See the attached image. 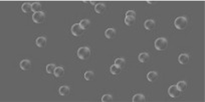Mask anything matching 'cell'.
<instances>
[{"mask_svg":"<svg viewBox=\"0 0 205 102\" xmlns=\"http://www.w3.org/2000/svg\"><path fill=\"white\" fill-rule=\"evenodd\" d=\"M168 46V40L165 37H159L154 41V47L158 51H165Z\"/></svg>","mask_w":205,"mask_h":102,"instance_id":"cell-1","label":"cell"},{"mask_svg":"<svg viewBox=\"0 0 205 102\" xmlns=\"http://www.w3.org/2000/svg\"><path fill=\"white\" fill-rule=\"evenodd\" d=\"M56 64H49L46 66V70L47 73L49 74H52L54 73V70L56 68Z\"/></svg>","mask_w":205,"mask_h":102,"instance_id":"cell-25","label":"cell"},{"mask_svg":"<svg viewBox=\"0 0 205 102\" xmlns=\"http://www.w3.org/2000/svg\"><path fill=\"white\" fill-rule=\"evenodd\" d=\"M133 102H145L146 101L145 95L141 94H138L133 96Z\"/></svg>","mask_w":205,"mask_h":102,"instance_id":"cell-18","label":"cell"},{"mask_svg":"<svg viewBox=\"0 0 205 102\" xmlns=\"http://www.w3.org/2000/svg\"><path fill=\"white\" fill-rule=\"evenodd\" d=\"M144 26L147 30L149 31L152 30L155 27V21L154 20L151 19L146 20L144 23Z\"/></svg>","mask_w":205,"mask_h":102,"instance_id":"cell-9","label":"cell"},{"mask_svg":"<svg viewBox=\"0 0 205 102\" xmlns=\"http://www.w3.org/2000/svg\"><path fill=\"white\" fill-rule=\"evenodd\" d=\"M32 4L30 3L26 2L24 3L21 7L22 10L25 13L30 12L32 11Z\"/></svg>","mask_w":205,"mask_h":102,"instance_id":"cell-21","label":"cell"},{"mask_svg":"<svg viewBox=\"0 0 205 102\" xmlns=\"http://www.w3.org/2000/svg\"><path fill=\"white\" fill-rule=\"evenodd\" d=\"M91 55V51L88 47H83L79 48L77 51V56L82 60L88 59Z\"/></svg>","mask_w":205,"mask_h":102,"instance_id":"cell-3","label":"cell"},{"mask_svg":"<svg viewBox=\"0 0 205 102\" xmlns=\"http://www.w3.org/2000/svg\"><path fill=\"white\" fill-rule=\"evenodd\" d=\"M45 19V13L42 11L34 13L32 15V20L34 22L38 24L42 23Z\"/></svg>","mask_w":205,"mask_h":102,"instance_id":"cell-4","label":"cell"},{"mask_svg":"<svg viewBox=\"0 0 205 102\" xmlns=\"http://www.w3.org/2000/svg\"><path fill=\"white\" fill-rule=\"evenodd\" d=\"M102 102H111L113 101V97L112 95L109 94L104 95L102 96L101 98Z\"/></svg>","mask_w":205,"mask_h":102,"instance_id":"cell-26","label":"cell"},{"mask_svg":"<svg viewBox=\"0 0 205 102\" xmlns=\"http://www.w3.org/2000/svg\"><path fill=\"white\" fill-rule=\"evenodd\" d=\"M20 68L23 71H28L32 68V63L28 59L22 60L20 63Z\"/></svg>","mask_w":205,"mask_h":102,"instance_id":"cell-7","label":"cell"},{"mask_svg":"<svg viewBox=\"0 0 205 102\" xmlns=\"http://www.w3.org/2000/svg\"><path fill=\"white\" fill-rule=\"evenodd\" d=\"M158 77V74L155 71H150L147 75V79L151 83L155 82L157 79Z\"/></svg>","mask_w":205,"mask_h":102,"instance_id":"cell-10","label":"cell"},{"mask_svg":"<svg viewBox=\"0 0 205 102\" xmlns=\"http://www.w3.org/2000/svg\"><path fill=\"white\" fill-rule=\"evenodd\" d=\"M149 55L148 53L143 52L139 54L138 56V60L140 62L142 63H145L147 62L149 59Z\"/></svg>","mask_w":205,"mask_h":102,"instance_id":"cell-16","label":"cell"},{"mask_svg":"<svg viewBox=\"0 0 205 102\" xmlns=\"http://www.w3.org/2000/svg\"><path fill=\"white\" fill-rule=\"evenodd\" d=\"M168 93L169 95L173 98L179 97L181 94V92L178 90L177 86L175 85H172L169 88Z\"/></svg>","mask_w":205,"mask_h":102,"instance_id":"cell-5","label":"cell"},{"mask_svg":"<svg viewBox=\"0 0 205 102\" xmlns=\"http://www.w3.org/2000/svg\"><path fill=\"white\" fill-rule=\"evenodd\" d=\"M71 31L73 35L75 36H81L83 34L84 30L82 29L79 23L74 24L71 29Z\"/></svg>","mask_w":205,"mask_h":102,"instance_id":"cell-6","label":"cell"},{"mask_svg":"<svg viewBox=\"0 0 205 102\" xmlns=\"http://www.w3.org/2000/svg\"><path fill=\"white\" fill-rule=\"evenodd\" d=\"M136 12L133 10H129L127 11L125 13V16H136Z\"/></svg>","mask_w":205,"mask_h":102,"instance_id":"cell-28","label":"cell"},{"mask_svg":"<svg viewBox=\"0 0 205 102\" xmlns=\"http://www.w3.org/2000/svg\"><path fill=\"white\" fill-rule=\"evenodd\" d=\"M32 11L34 13L41 12L42 6L39 2H34L32 5Z\"/></svg>","mask_w":205,"mask_h":102,"instance_id":"cell-22","label":"cell"},{"mask_svg":"<svg viewBox=\"0 0 205 102\" xmlns=\"http://www.w3.org/2000/svg\"><path fill=\"white\" fill-rule=\"evenodd\" d=\"M81 27L83 30H85L88 29L90 25V21L88 19H84L81 20L79 23Z\"/></svg>","mask_w":205,"mask_h":102,"instance_id":"cell-20","label":"cell"},{"mask_svg":"<svg viewBox=\"0 0 205 102\" xmlns=\"http://www.w3.org/2000/svg\"><path fill=\"white\" fill-rule=\"evenodd\" d=\"M94 73L93 71H87L84 74V78L86 81H92L94 79Z\"/></svg>","mask_w":205,"mask_h":102,"instance_id":"cell-23","label":"cell"},{"mask_svg":"<svg viewBox=\"0 0 205 102\" xmlns=\"http://www.w3.org/2000/svg\"><path fill=\"white\" fill-rule=\"evenodd\" d=\"M94 10L97 14H102L105 11L106 5L104 3H98L95 5Z\"/></svg>","mask_w":205,"mask_h":102,"instance_id":"cell-13","label":"cell"},{"mask_svg":"<svg viewBox=\"0 0 205 102\" xmlns=\"http://www.w3.org/2000/svg\"><path fill=\"white\" fill-rule=\"evenodd\" d=\"M59 92L62 96H67L70 92V88L67 86H61L59 88Z\"/></svg>","mask_w":205,"mask_h":102,"instance_id":"cell-14","label":"cell"},{"mask_svg":"<svg viewBox=\"0 0 205 102\" xmlns=\"http://www.w3.org/2000/svg\"><path fill=\"white\" fill-rule=\"evenodd\" d=\"M188 19L185 16L178 17L175 19L174 25L175 27L179 30H183L186 28L188 25Z\"/></svg>","mask_w":205,"mask_h":102,"instance_id":"cell-2","label":"cell"},{"mask_svg":"<svg viewBox=\"0 0 205 102\" xmlns=\"http://www.w3.org/2000/svg\"><path fill=\"white\" fill-rule=\"evenodd\" d=\"M110 72L113 75H119L122 71V67L116 64H113L110 66Z\"/></svg>","mask_w":205,"mask_h":102,"instance_id":"cell-15","label":"cell"},{"mask_svg":"<svg viewBox=\"0 0 205 102\" xmlns=\"http://www.w3.org/2000/svg\"><path fill=\"white\" fill-rule=\"evenodd\" d=\"M135 17L133 16H125L124 21L125 24L128 26H131L134 23L135 21Z\"/></svg>","mask_w":205,"mask_h":102,"instance_id":"cell-24","label":"cell"},{"mask_svg":"<svg viewBox=\"0 0 205 102\" xmlns=\"http://www.w3.org/2000/svg\"><path fill=\"white\" fill-rule=\"evenodd\" d=\"M36 44L37 46L39 47H45L47 44V39L44 36L38 37L36 40Z\"/></svg>","mask_w":205,"mask_h":102,"instance_id":"cell-11","label":"cell"},{"mask_svg":"<svg viewBox=\"0 0 205 102\" xmlns=\"http://www.w3.org/2000/svg\"><path fill=\"white\" fill-rule=\"evenodd\" d=\"M189 60V56L187 54H181L178 58L179 63L182 65H185L188 64Z\"/></svg>","mask_w":205,"mask_h":102,"instance_id":"cell-8","label":"cell"},{"mask_svg":"<svg viewBox=\"0 0 205 102\" xmlns=\"http://www.w3.org/2000/svg\"><path fill=\"white\" fill-rule=\"evenodd\" d=\"M125 60L123 58H118L114 60V64L121 67L125 64Z\"/></svg>","mask_w":205,"mask_h":102,"instance_id":"cell-27","label":"cell"},{"mask_svg":"<svg viewBox=\"0 0 205 102\" xmlns=\"http://www.w3.org/2000/svg\"><path fill=\"white\" fill-rule=\"evenodd\" d=\"M65 73V70L64 68L60 66H59L57 67H56L54 70V74L55 77L57 78H59V77H62L64 75Z\"/></svg>","mask_w":205,"mask_h":102,"instance_id":"cell-17","label":"cell"},{"mask_svg":"<svg viewBox=\"0 0 205 102\" xmlns=\"http://www.w3.org/2000/svg\"><path fill=\"white\" fill-rule=\"evenodd\" d=\"M177 88L181 92H184L186 90L187 88V83L185 81H179L178 82L177 85Z\"/></svg>","mask_w":205,"mask_h":102,"instance_id":"cell-19","label":"cell"},{"mask_svg":"<svg viewBox=\"0 0 205 102\" xmlns=\"http://www.w3.org/2000/svg\"><path fill=\"white\" fill-rule=\"evenodd\" d=\"M116 34V31L114 29L109 28L105 31L104 35L107 39H111L115 36Z\"/></svg>","mask_w":205,"mask_h":102,"instance_id":"cell-12","label":"cell"}]
</instances>
